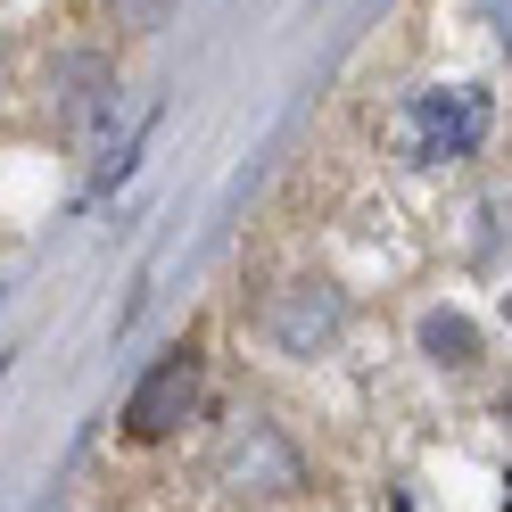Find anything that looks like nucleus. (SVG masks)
Returning a JSON list of instances; mask_svg holds the SVG:
<instances>
[{"instance_id":"nucleus-5","label":"nucleus","mask_w":512,"mask_h":512,"mask_svg":"<svg viewBox=\"0 0 512 512\" xmlns=\"http://www.w3.org/2000/svg\"><path fill=\"white\" fill-rule=\"evenodd\" d=\"M422 356L446 364V372H471V364H479V331H471V314H422Z\"/></svg>"},{"instance_id":"nucleus-4","label":"nucleus","mask_w":512,"mask_h":512,"mask_svg":"<svg viewBox=\"0 0 512 512\" xmlns=\"http://www.w3.org/2000/svg\"><path fill=\"white\" fill-rule=\"evenodd\" d=\"M347 323V298L331 290V281H290L273 306H265V331L290 347V356H314V347H331Z\"/></svg>"},{"instance_id":"nucleus-3","label":"nucleus","mask_w":512,"mask_h":512,"mask_svg":"<svg viewBox=\"0 0 512 512\" xmlns=\"http://www.w3.org/2000/svg\"><path fill=\"white\" fill-rule=\"evenodd\" d=\"M215 479H223V488H248V496H290L298 488V455H290V438H281V430L248 422L215 455Z\"/></svg>"},{"instance_id":"nucleus-1","label":"nucleus","mask_w":512,"mask_h":512,"mask_svg":"<svg viewBox=\"0 0 512 512\" xmlns=\"http://www.w3.org/2000/svg\"><path fill=\"white\" fill-rule=\"evenodd\" d=\"M488 124H496V108H488L479 83H430L389 116V149L405 166H463L488 141Z\"/></svg>"},{"instance_id":"nucleus-2","label":"nucleus","mask_w":512,"mask_h":512,"mask_svg":"<svg viewBox=\"0 0 512 512\" xmlns=\"http://www.w3.org/2000/svg\"><path fill=\"white\" fill-rule=\"evenodd\" d=\"M190 405H199V356L190 347H166L149 372H141V389L124 397V438H174L190 422Z\"/></svg>"}]
</instances>
